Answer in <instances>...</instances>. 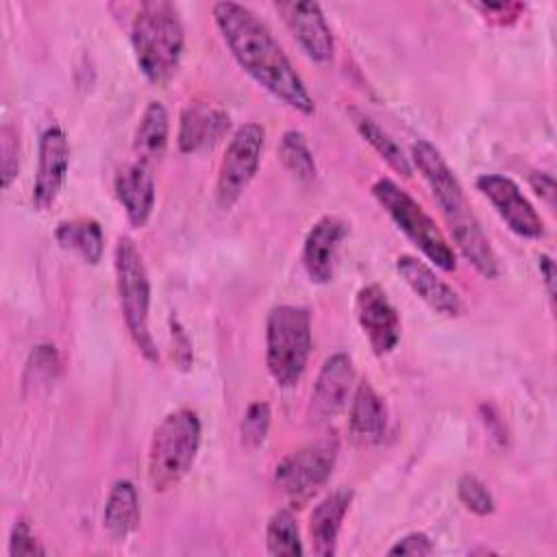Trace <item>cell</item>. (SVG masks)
Here are the masks:
<instances>
[{
    "label": "cell",
    "instance_id": "cell-1",
    "mask_svg": "<svg viewBox=\"0 0 557 557\" xmlns=\"http://www.w3.org/2000/svg\"><path fill=\"white\" fill-rule=\"evenodd\" d=\"M211 13L233 59L248 76L287 107L305 115L315 111V102L300 74L294 70L268 26L248 7L237 2H215Z\"/></svg>",
    "mask_w": 557,
    "mask_h": 557
},
{
    "label": "cell",
    "instance_id": "cell-2",
    "mask_svg": "<svg viewBox=\"0 0 557 557\" xmlns=\"http://www.w3.org/2000/svg\"><path fill=\"white\" fill-rule=\"evenodd\" d=\"M411 161L424 176L448 228L450 235L461 250V255L474 265L479 274L485 278H496L500 274L498 257L476 220L466 191L442 157V152L426 139H418L411 146Z\"/></svg>",
    "mask_w": 557,
    "mask_h": 557
},
{
    "label": "cell",
    "instance_id": "cell-3",
    "mask_svg": "<svg viewBox=\"0 0 557 557\" xmlns=\"http://www.w3.org/2000/svg\"><path fill=\"white\" fill-rule=\"evenodd\" d=\"M131 46L137 67L148 83H170L185 48V30L178 9L165 0L141 2L131 24Z\"/></svg>",
    "mask_w": 557,
    "mask_h": 557
},
{
    "label": "cell",
    "instance_id": "cell-4",
    "mask_svg": "<svg viewBox=\"0 0 557 557\" xmlns=\"http://www.w3.org/2000/svg\"><path fill=\"white\" fill-rule=\"evenodd\" d=\"M202 424L194 409L170 411L154 429L148 446V483L154 492L174 487L194 466Z\"/></svg>",
    "mask_w": 557,
    "mask_h": 557
},
{
    "label": "cell",
    "instance_id": "cell-5",
    "mask_svg": "<svg viewBox=\"0 0 557 557\" xmlns=\"http://www.w3.org/2000/svg\"><path fill=\"white\" fill-rule=\"evenodd\" d=\"M311 355V313L300 305H278L265 320V366L278 387H294Z\"/></svg>",
    "mask_w": 557,
    "mask_h": 557
},
{
    "label": "cell",
    "instance_id": "cell-6",
    "mask_svg": "<svg viewBox=\"0 0 557 557\" xmlns=\"http://www.w3.org/2000/svg\"><path fill=\"white\" fill-rule=\"evenodd\" d=\"M115 285L122 307V318L128 335L137 350L150 363L159 361L157 344L152 339L148 318H150V278L144 257L131 237H120L113 252Z\"/></svg>",
    "mask_w": 557,
    "mask_h": 557
},
{
    "label": "cell",
    "instance_id": "cell-7",
    "mask_svg": "<svg viewBox=\"0 0 557 557\" xmlns=\"http://www.w3.org/2000/svg\"><path fill=\"white\" fill-rule=\"evenodd\" d=\"M372 196L383 207V211L392 218V222L405 233V237L431 261L435 268L444 272H453L457 268V257L435 220L422 209L418 200H413L398 183L383 176L374 181Z\"/></svg>",
    "mask_w": 557,
    "mask_h": 557
},
{
    "label": "cell",
    "instance_id": "cell-8",
    "mask_svg": "<svg viewBox=\"0 0 557 557\" xmlns=\"http://www.w3.org/2000/svg\"><path fill=\"white\" fill-rule=\"evenodd\" d=\"M339 455V440L329 433L287 455L274 472L276 487L294 503L313 496L331 476Z\"/></svg>",
    "mask_w": 557,
    "mask_h": 557
},
{
    "label": "cell",
    "instance_id": "cell-9",
    "mask_svg": "<svg viewBox=\"0 0 557 557\" xmlns=\"http://www.w3.org/2000/svg\"><path fill=\"white\" fill-rule=\"evenodd\" d=\"M263 144L265 131L257 122H246L233 133L220 161L215 181V205L222 211L233 209L252 183L261 163Z\"/></svg>",
    "mask_w": 557,
    "mask_h": 557
},
{
    "label": "cell",
    "instance_id": "cell-10",
    "mask_svg": "<svg viewBox=\"0 0 557 557\" xmlns=\"http://www.w3.org/2000/svg\"><path fill=\"white\" fill-rule=\"evenodd\" d=\"M476 189L487 198L500 220L511 233L524 239H540L544 235V220L520 191V187L503 174H481L476 178Z\"/></svg>",
    "mask_w": 557,
    "mask_h": 557
},
{
    "label": "cell",
    "instance_id": "cell-11",
    "mask_svg": "<svg viewBox=\"0 0 557 557\" xmlns=\"http://www.w3.org/2000/svg\"><path fill=\"white\" fill-rule=\"evenodd\" d=\"M357 322L376 357L389 355L400 339V318L387 294L370 283L357 292L355 298Z\"/></svg>",
    "mask_w": 557,
    "mask_h": 557
},
{
    "label": "cell",
    "instance_id": "cell-12",
    "mask_svg": "<svg viewBox=\"0 0 557 557\" xmlns=\"http://www.w3.org/2000/svg\"><path fill=\"white\" fill-rule=\"evenodd\" d=\"M70 170V144L61 126H48L39 137L37 172L33 183V205L39 211H48L65 183Z\"/></svg>",
    "mask_w": 557,
    "mask_h": 557
},
{
    "label": "cell",
    "instance_id": "cell-13",
    "mask_svg": "<svg viewBox=\"0 0 557 557\" xmlns=\"http://www.w3.org/2000/svg\"><path fill=\"white\" fill-rule=\"evenodd\" d=\"M276 11L309 59L326 63L333 59V33L318 2H276Z\"/></svg>",
    "mask_w": 557,
    "mask_h": 557
},
{
    "label": "cell",
    "instance_id": "cell-14",
    "mask_svg": "<svg viewBox=\"0 0 557 557\" xmlns=\"http://www.w3.org/2000/svg\"><path fill=\"white\" fill-rule=\"evenodd\" d=\"M348 235V224L337 215H322L307 233L302 244V265L307 276L318 283L326 285L335 276L337 252Z\"/></svg>",
    "mask_w": 557,
    "mask_h": 557
},
{
    "label": "cell",
    "instance_id": "cell-15",
    "mask_svg": "<svg viewBox=\"0 0 557 557\" xmlns=\"http://www.w3.org/2000/svg\"><path fill=\"white\" fill-rule=\"evenodd\" d=\"M355 383L352 359L346 352H333L324 359L311 392V416L315 420L335 418L346 409Z\"/></svg>",
    "mask_w": 557,
    "mask_h": 557
},
{
    "label": "cell",
    "instance_id": "cell-16",
    "mask_svg": "<svg viewBox=\"0 0 557 557\" xmlns=\"http://www.w3.org/2000/svg\"><path fill=\"white\" fill-rule=\"evenodd\" d=\"M396 272L409 285V289L426 302L435 313L455 318L463 311L459 294L435 274V270L413 255H400L396 259Z\"/></svg>",
    "mask_w": 557,
    "mask_h": 557
},
{
    "label": "cell",
    "instance_id": "cell-17",
    "mask_svg": "<svg viewBox=\"0 0 557 557\" xmlns=\"http://www.w3.org/2000/svg\"><path fill=\"white\" fill-rule=\"evenodd\" d=\"M231 117L224 109L209 102H189L181 111L176 144L185 154L215 146L228 131Z\"/></svg>",
    "mask_w": 557,
    "mask_h": 557
},
{
    "label": "cell",
    "instance_id": "cell-18",
    "mask_svg": "<svg viewBox=\"0 0 557 557\" xmlns=\"http://www.w3.org/2000/svg\"><path fill=\"white\" fill-rule=\"evenodd\" d=\"M113 189L131 226L141 228L154 209V178L144 163H126L117 170Z\"/></svg>",
    "mask_w": 557,
    "mask_h": 557
},
{
    "label": "cell",
    "instance_id": "cell-19",
    "mask_svg": "<svg viewBox=\"0 0 557 557\" xmlns=\"http://www.w3.org/2000/svg\"><path fill=\"white\" fill-rule=\"evenodd\" d=\"M352 503L350 490H333L329 492L309 516V537L311 550L318 557H333L337 550V537L342 531V522Z\"/></svg>",
    "mask_w": 557,
    "mask_h": 557
},
{
    "label": "cell",
    "instance_id": "cell-20",
    "mask_svg": "<svg viewBox=\"0 0 557 557\" xmlns=\"http://www.w3.org/2000/svg\"><path fill=\"white\" fill-rule=\"evenodd\" d=\"M350 435L361 444H379L387 431V409L376 389L361 381L352 394L348 411Z\"/></svg>",
    "mask_w": 557,
    "mask_h": 557
},
{
    "label": "cell",
    "instance_id": "cell-21",
    "mask_svg": "<svg viewBox=\"0 0 557 557\" xmlns=\"http://www.w3.org/2000/svg\"><path fill=\"white\" fill-rule=\"evenodd\" d=\"M168 137H170L168 111L161 102L150 100L133 135V150L137 154V161L144 165L157 163L165 154Z\"/></svg>",
    "mask_w": 557,
    "mask_h": 557
},
{
    "label": "cell",
    "instance_id": "cell-22",
    "mask_svg": "<svg viewBox=\"0 0 557 557\" xmlns=\"http://www.w3.org/2000/svg\"><path fill=\"white\" fill-rule=\"evenodd\" d=\"M139 518H141V511H139V496L135 485L126 479L115 481L113 487L109 490L104 511H102V522L107 533L115 540H124L139 527Z\"/></svg>",
    "mask_w": 557,
    "mask_h": 557
},
{
    "label": "cell",
    "instance_id": "cell-23",
    "mask_svg": "<svg viewBox=\"0 0 557 557\" xmlns=\"http://www.w3.org/2000/svg\"><path fill=\"white\" fill-rule=\"evenodd\" d=\"M54 237L63 250L78 255L89 265H96L102 259L104 235L100 224L91 218L59 222Z\"/></svg>",
    "mask_w": 557,
    "mask_h": 557
},
{
    "label": "cell",
    "instance_id": "cell-24",
    "mask_svg": "<svg viewBox=\"0 0 557 557\" xmlns=\"http://www.w3.org/2000/svg\"><path fill=\"white\" fill-rule=\"evenodd\" d=\"M355 126L359 131V135L372 146V150L400 176L409 178L413 168L409 157L403 152V148L396 144V139L383 131L374 120L366 117V115H355Z\"/></svg>",
    "mask_w": 557,
    "mask_h": 557
},
{
    "label": "cell",
    "instance_id": "cell-25",
    "mask_svg": "<svg viewBox=\"0 0 557 557\" xmlns=\"http://www.w3.org/2000/svg\"><path fill=\"white\" fill-rule=\"evenodd\" d=\"M265 550L274 557H300L305 546L300 540V529L289 509H278L270 516L265 527Z\"/></svg>",
    "mask_w": 557,
    "mask_h": 557
},
{
    "label": "cell",
    "instance_id": "cell-26",
    "mask_svg": "<svg viewBox=\"0 0 557 557\" xmlns=\"http://www.w3.org/2000/svg\"><path fill=\"white\" fill-rule=\"evenodd\" d=\"M278 157L287 172L300 181H313L318 176V165L307 137L300 131H285L278 141Z\"/></svg>",
    "mask_w": 557,
    "mask_h": 557
},
{
    "label": "cell",
    "instance_id": "cell-27",
    "mask_svg": "<svg viewBox=\"0 0 557 557\" xmlns=\"http://www.w3.org/2000/svg\"><path fill=\"white\" fill-rule=\"evenodd\" d=\"M270 407L268 403H250L244 418H242V444L246 448H259L265 437H268V431H270Z\"/></svg>",
    "mask_w": 557,
    "mask_h": 557
},
{
    "label": "cell",
    "instance_id": "cell-28",
    "mask_svg": "<svg viewBox=\"0 0 557 557\" xmlns=\"http://www.w3.org/2000/svg\"><path fill=\"white\" fill-rule=\"evenodd\" d=\"M457 496H459L461 505L468 511H472L474 516H490V513H494V496L490 494L485 483L481 479H476L474 474H463L459 479Z\"/></svg>",
    "mask_w": 557,
    "mask_h": 557
},
{
    "label": "cell",
    "instance_id": "cell-29",
    "mask_svg": "<svg viewBox=\"0 0 557 557\" xmlns=\"http://www.w3.org/2000/svg\"><path fill=\"white\" fill-rule=\"evenodd\" d=\"M9 555L11 557H35V555H46V548L41 542L35 537L30 531L28 522L24 518L15 520L9 537Z\"/></svg>",
    "mask_w": 557,
    "mask_h": 557
},
{
    "label": "cell",
    "instance_id": "cell-30",
    "mask_svg": "<svg viewBox=\"0 0 557 557\" xmlns=\"http://www.w3.org/2000/svg\"><path fill=\"white\" fill-rule=\"evenodd\" d=\"M20 141L13 126L2 128V187H9L20 170Z\"/></svg>",
    "mask_w": 557,
    "mask_h": 557
},
{
    "label": "cell",
    "instance_id": "cell-31",
    "mask_svg": "<svg viewBox=\"0 0 557 557\" xmlns=\"http://www.w3.org/2000/svg\"><path fill=\"white\" fill-rule=\"evenodd\" d=\"M170 339H172V357H174L176 368L189 370L191 363H194L191 339H189V335L185 333L183 324L176 318L170 320Z\"/></svg>",
    "mask_w": 557,
    "mask_h": 557
},
{
    "label": "cell",
    "instance_id": "cell-32",
    "mask_svg": "<svg viewBox=\"0 0 557 557\" xmlns=\"http://www.w3.org/2000/svg\"><path fill=\"white\" fill-rule=\"evenodd\" d=\"M433 553V542L426 533L422 531H411L407 535H403L400 540L394 542V546H389L387 555L396 557V555H409V557H424Z\"/></svg>",
    "mask_w": 557,
    "mask_h": 557
},
{
    "label": "cell",
    "instance_id": "cell-33",
    "mask_svg": "<svg viewBox=\"0 0 557 557\" xmlns=\"http://www.w3.org/2000/svg\"><path fill=\"white\" fill-rule=\"evenodd\" d=\"M529 183L533 187V191L544 198L548 205H553V196H555V181L548 172H533L529 176Z\"/></svg>",
    "mask_w": 557,
    "mask_h": 557
},
{
    "label": "cell",
    "instance_id": "cell-34",
    "mask_svg": "<svg viewBox=\"0 0 557 557\" xmlns=\"http://www.w3.org/2000/svg\"><path fill=\"white\" fill-rule=\"evenodd\" d=\"M537 261H540V274L544 278L546 292L553 298V294H555V261L548 255H540Z\"/></svg>",
    "mask_w": 557,
    "mask_h": 557
}]
</instances>
